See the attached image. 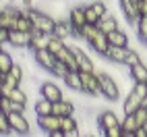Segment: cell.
<instances>
[{"label":"cell","mask_w":147,"mask_h":137,"mask_svg":"<svg viewBox=\"0 0 147 137\" xmlns=\"http://www.w3.org/2000/svg\"><path fill=\"white\" fill-rule=\"evenodd\" d=\"M145 98H147V85H133L131 92L126 94L124 100H122V112L124 114H135L141 108Z\"/></svg>","instance_id":"3957f363"},{"label":"cell","mask_w":147,"mask_h":137,"mask_svg":"<svg viewBox=\"0 0 147 137\" xmlns=\"http://www.w3.org/2000/svg\"><path fill=\"white\" fill-rule=\"evenodd\" d=\"M143 129H145V131H147V123H145V127H143Z\"/></svg>","instance_id":"7dc6e473"},{"label":"cell","mask_w":147,"mask_h":137,"mask_svg":"<svg viewBox=\"0 0 147 137\" xmlns=\"http://www.w3.org/2000/svg\"><path fill=\"white\" fill-rule=\"evenodd\" d=\"M64 48H66V44H64V42H60V40H56V37H52L50 44H48V52L54 54V56H58V54L64 50Z\"/></svg>","instance_id":"836d02e7"},{"label":"cell","mask_w":147,"mask_h":137,"mask_svg":"<svg viewBox=\"0 0 147 137\" xmlns=\"http://www.w3.org/2000/svg\"><path fill=\"white\" fill-rule=\"evenodd\" d=\"M56 21L52 15H48L44 11H40L37 6H33V13H31V23H33V33H44V35H52Z\"/></svg>","instance_id":"5b68a950"},{"label":"cell","mask_w":147,"mask_h":137,"mask_svg":"<svg viewBox=\"0 0 147 137\" xmlns=\"http://www.w3.org/2000/svg\"><path fill=\"white\" fill-rule=\"evenodd\" d=\"M97 29L104 33V35H108V33H112V31H116V29H120V25H118V19H116L114 15H106L100 23H97Z\"/></svg>","instance_id":"cb8c5ba5"},{"label":"cell","mask_w":147,"mask_h":137,"mask_svg":"<svg viewBox=\"0 0 147 137\" xmlns=\"http://www.w3.org/2000/svg\"><path fill=\"white\" fill-rule=\"evenodd\" d=\"M79 77H81V87L85 96H102L97 73H79Z\"/></svg>","instance_id":"7c38bea8"},{"label":"cell","mask_w":147,"mask_h":137,"mask_svg":"<svg viewBox=\"0 0 147 137\" xmlns=\"http://www.w3.org/2000/svg\"><path fill=\"white\" fill-rule=\"evenodd\" d=\"M35 114H37V119H40V116H50L52 114V102L40 98V100L35 102Z\"/></svg>","instance_id":"f1b7e54d"},{"label":"cell","mask_w":147,"mask_h":137,"mask_svg":"<svg viewBox=\"0 0 147 137\" xmlns=\"http://www.w3.org/2000/svg\"><path fill=\"white\" fill-rule=\"evenodd\" d=\"M120 129H122V133H137V123H135V116L133 114H124L122 116Z\"/></svg>","instance_id":"f546056e"},{"label":"cell","mask_w":147,"mask_h":137,"mask_svg":"<svg viewBox=\"0 0 147 137\" xmlns=\"http://www.w3.org/2000/svg\"><path fill=\"white\" fill-rule=\"evenodd\" d=\"M85 137H97V135H93V133H87V135H85Z\"/></svg>","instance_id":"f6af8a7d"},{"label":"cell","mask_w":147,"mask_h":137,"mask_svg":"<svg viewBox=\"0 0 147 137\" xmlns=\"http://www.w3.org/2000/svg\"><path fill=\"white\" fill-rule=\"evenodd\" d=\"M52 75L56 77V79H64V77L68 75V68H66L62 62H58V60H56V66L52 68Z\"/></svg>","instance_id":"8d00e7d4"},{"label":"cell","mask_w":147,"mask_h":137,"mask_svg":"<svg viewBox=\"0 0 147 137\" xmlns=\"http://www.w3.org/2000/svg\"><path fill=\"white\" fill-rule=\"evenodd\" d=\"M64 137H83L81 131H71V133H64Z\"/></svg>","instance_id":"60d3db41"},{"label":"cell","mask_w":147,"mask_h":137,"mask_svg":"<svg viewBox=\"0 0 147 137\" xmlns=\"http://www.w3.org/2000/svg\"><path fill=\"white\" fill-rule=\"evenodd\" d=\"M58 62H62L68 71H77V58H75V52H73V46H66L64 50L56 56Z\"/></svg>","instance_id":"603a6c76"},{"label":"cell","mask_w":147,"mask_h":137,"mask_svg":"<svg viewBox=\"0 0 147 137\" xmlns=\"http://www.w3.org/2000/svg\"><path fill=\"white\" fill-rule=\"evenodd\" d=\"M129 75L135 85H147V64L145 62H139L129 68Z\"/></svg>","instance_id":"7402d4cb"},{"label":"cell","mask_w":147,"mask_h":137,"mask_svg":"<svg viewBox=\"0 0 147 137\" xmlns=\"http://www.w3.org/2000/svg\"><path fill=\"white\" fill-rule=\"evenodd\" d=\"M60 131H62V133L79 131V123H77L75 116H66V119H60Z\"/></svg>","instance_id":"1f68e13d"},{"label":"cell","mask_w":147,"mask_h":137,"mask_svg":"<svg viewBox=\"0 0 147 137\" xmlns=\"http://www.w3.org/2000/svg\"><path fill=\"white\" fill-rule=\"evenodd\" d=\"M0 100H2V94H0Z\"/></svg>","instance_id":"681fc988"},{"label":"cell","mask_w":147,"mask_h":137,"mask_svg":"<svg viewBox=\"0 0 147 137\" xmlns=\"http://www.w3.org/2000/svg\"><path fill=\"white\" fill-rule=\"evenodd\" d=\"M13 131H11V125H8V116L2 112V110H0V135H11Z\"/></svg>","instance_id":"e575fe53"},{"label":"cell","mask_w":147,"mask_h":137,"mask_svg":"<svg viewBox=\"0 0 147 137\" xmlns=\"http://www.w3.org/2000/svg\"><path fill=\"white\" fill-rule=\"evenodd\" d=\"M33 40V33H21V31H8V46L17 48V50H23L29 48Z\"/></svg>","instance_id":"2e32d148"},{"label":"cell","mask_w":147,"mask_h":137,"mask_svg":"<svg viewBox=\"0 0 147 137\" xmlns=\"http://www.w3.org/2000/svg\"><path fill=\"white\" fill-rule=\"evenodd\" d=\"M73 52H75V58H77V71H79V73H97V71H95L93 58L87 54L85 50L73 46Z\"/></svg>","instance_id":"8fae6325"},{"label":"cell","mask_w":147,"mask_h":137,"mask_svg":"<svg viewBox=\"0 0 147 137\" xmlns=\"http://www.w3.org/2000/svg\"><path fill=\"white\" fill-rule=\"evenodd\" d=\"M2 98H8L13 104H17V106H27V92L25 90H13V92H8L6 96H2Z\"/></svg>","instance_id":"83f0119b"},{"label":"cell","mask_w":147,"mask_h":137,"mask_svg":"<svg viewBox=\"0 0 147 137\" xmlns=\"http://www.w3.org/2000/svg\"><path fill=\"white\" fill-rule=\"evenodd\" d=\"M102 137H122V129L120 127H114V129H108V131H100Z\"/></svg>","instance_id":"74e56055"},{"label":"cell","mask_w":147,"mask_h":137,"mask_svg":"<svg viewBox=\"0 0 147 137\" xmlns=\"http://www.w3.org/2000/svg\"><path fill=\"white\" fill-rule=\"evenodd\" d=\"M106 58L110 60L112 64H122V66H135V64H139L143 62V58L141 54L133 50V48H110L106 54Z\"/></svg>","instance_id":"7a4b0ae2"},{"label":"cell","mask_w":147,"mask_h":137,"mask_svg":"<svg viewBox=\"0 0 147 137\" xmlns=\"http://www.w3.org/2000/svg\"><path fill=\"white\" fill-rule=\"evenodd\" d=\"M48 137H64L62 131H54V133H48Z\"/></svg>","instance_id":"b9f144b4"},{"label":"cell","mask_w":147,"mask_h":137,"mask_svg":"<svg viewBox=\"0 0 147 137\" xmlns=\"http://www.w3.org/2000/svg\"><path fill=\"white\" fill-rule=\"evenodd\" d=\"M0 44H8V31H6V29H2V27H0Z\"/></svg>","instance_id":"f35d334b"},{"label":"cell","mask_w":147,"mask_h":137,"mask_svg":"<svg viewBox=\"0 0 147 137\" xmlns=\"http://www.w3.org/2000/svg\"><path fill=\"white\" fill-rule=\"evenodd\" d=\"M33 58H35V64L42 66L44 71L52 73V68L56 66V56L50 54L48 50H40V52H33Z\"/></svg>","instance_id":"d6986e66"},{"label":"cell","mask_w":147,"mask_h":137,"mask_svg":"<svg viewBox=\"0 0 147 137\" xmlns=\"http://www.w3.org/2000/svg\"><path fill=\"white\" fill-rule=\"evenodd\" d=\"M139 13L141 17H147V0H139Z\"/></svg>","instance_id":"ab89813d"},{"label":"cell","mask_w":147,"mask_h":137,"mask_svg":"<svg viewBox=\"0 0 147 137\" xmlns=\"http://www.w3.org/2000/svg\"><path fill=\"white\" fill-rule=\"evenodd\" d=\"M133 116H135L137 129H143V127H145V123H147V110H145V108H139V110H137Z\"/></svg>","instance_id":"d590c367"},{"label":"cell","mask_w":147,"mask_h":137,"mask_svg":"<svg viewBox=\"0 0 147 137\" xmlns=\"http://www.w3.org/2000/svg\"><path fill=\"white\" fill-rule=\"evenodd\" d=\"M135 33L143 44H147V17H139V21L135 25Z\"/></svg>","instance_id":"4dcf8cb0"},{"label":"cell","mask_w":147,"mask_h":137,"mask_svg":"<svg viewBox=\"0 0 147 137\" xmlns=\"http://www.w3.org/2000/svg\"><path fill=\"white\" fill-rule=\"evenodd\" d=\"M40 96L44 98V100L52 102V104L64 100L62 90H60V87H58L56 83H52V81H46V83H42V85H40Z\"/></svg>","instance_id":"5bb4252c"},{"label":"cell","mask_w":147,"mask_h":137,"mask_svg":"<svg viewBox=\"0 0 147 137\" xmlns=\"http://www.w3.org/2000/svg\"><path fill=\"white\" fill-rule=\"evenodd\" d=\"M120 11H122V17L129 21V25H137V21H139V0H122L120 2Z\"/></svg>","instance_id":"4fadbf2b"},{"label":"cell","mask_w":147,"mask_h":137,"mask_svg":"<svg viewBox=\"0 0 147 137\" xmlns=\"http://www.w3.org/2000/svg\"><path fill=\"white\" fill-rule=\"evenodd\" d=\"M108 15V6L104 2H89L85 4V19H87V25H95L102 21V19Z\"/></svg>","instance_id":"ba28073f"},{"label":"cell","mask_w":147,"mask_h":137,"mask_svg":"<svg viewBox=\"0 0 147 137\" xmlns=\"http://www.w3.org/2000/svg\"><path fill=\"white\" fill-rule=\"evenodd\" d=\"M137 137H147V131L145 129H137Z\"/></svg>","instance_id":"7bdbcfd3"},{"label":"cell","mask_w":147,"mask_h":137,"mask_svg":"<svg viewBox=\"0 0 147 137\" xmlns=\"http://www.w3.org/2000/svg\"><path fill=\"white\" fill-rule=\"evenodd\" d=\"M2 77H4V75H0V87H2Z\"/></svg>","instance_id":"bcb514c9"},{"label":"cell","mask_w":147,"mask_h":137,"mask_svg":"<svg viewBox=\"0 0 147 137\" xmlns=\"http://www.w3.org/2000/svg\"><path fill=\"white\" fill-rule=\"evenodd\" d=\"M52 35H44V33H33V40H31V46L29 50L31 52H40V50H48V44H50Z\"/></svg>","instance_id":"484cf974"},{"label":"cell","mask_w":147,"mask_h":137,"mask_svg":"<svg viewBox=\"0 0 147 137\" xmlns=\"http://www.w3.org/2000/svg\"><path fill=\"white\" fill-rule=\"evenodd\" d=\"M79 37H81L83 42H87V44L91 46V50H93V52H97L100 56H104V58H106L108 50H110V46H108L106 35H104V33H102L95 25H85V27L81 29Z\"/></svg>","instance_id":"6da1fadb"},{"label":"cell","mask_w":147,"mask_h":137,"mask_svg":"<svg viewBox=\"0 0 147 137\" xmlns=\"http://www.w3.org/2000/svg\"><path fill=\"white\" fill-rule=\"evenodd\" d=\"M106 40H108V46L110 48H129V35L122 29H116V31L108 33Z\"/></svg>","instance_id":"44dd1931"},{"label":"cell","mask_w":147,"mask_h":137,"mask_svg":"<svg viewBox=\"0 0 147 137\" xmlns=\"http://www.w3.org/2000/svg\"><path fill=\"white\" fill-rule=\"evenodd\" d=\"M0 52H2V44H0Z\"/></svg>","instance_id":"c3c4849f"},{"label":"cell","mask_w":147,"mask_h":137,"mask_svg":"<svg viewBox=\"0 0 147 137\" xmlns=\"http://www.w3.org/2000/svg\"><path fill=\"white\" fill-rule=\"evenodd\" d=\"M15 31H21V33H33V23H31V19H27V17H19V19H17V27H15Z\"/></svg>","instance_id":"d6a6232c"},{"label":"cell","mask_w":147,"mask_h":137,"mask_svg":"<svg viewBox=\"0 0 147 137\" xmlns=\"http://www.w3.org/2000/svg\"><path fill=\"white\" fill-rule=\"evenodd\" d=\"M97 79H100V94L106 98L108 102H118L120 100V87L116 83V79L106 73V71H97Z\"/></svg>","instance_id":"277c9868"},{"label":"cell","mask_w":147,"mask_h":137,"mask_svg":"<svg viewBox=\"0 0 147 137\" xmlns=\"http://www.w3.org/2000/svg\"><path fill=\"white\" fill-rule=\"evenodd\" d=\"M68 23L73 25V29H75V35L79 37V33H81V29L87 25V19H85V4H77V6H73L71 11H68Z\"/></svg>","instance_id":"30bf717a"},{"label":"cell","mask_w":147,"mask_h":137,"mask_svg":"<svg viewBox=\"0 0 147 137\" xmlns=\"http://www.w3.org/2000/svg\"><path fill=\"white\" fill-rule=\"evenodd\" d=\"M64 85L66 87H71L73 92H79L83 94V87H81V77H79V71H68V75L64 77Z\"/></svg>","instance_id":"4316f807"},{"label":"cell","mask_w":147,"mask_h":137,"mask_svg":"<svg viewBox=\"0 0 147 137\" xmlns=\"http://www.w3.org/2000/svg\"><path fill=\"white\" fill-rule=\"evenodd\" d=\"M8 125H11V131L17 135H31V123L27 121V116L23 112L8 114Z\"/></svg>","instance_id":"9c48e42d"},{"label":"cell","mask_w":147,"mask_h":137,"mask_svg":"<svg viewBox=\"0 0 147 137\" xmlns=\"http://www.w3.org/2000/svg\"><path fill=\"white\" fill-rule=\"evenodd\" d=\"M122 137H137V133H122Z\"/></svg>","instance_id":"ee69618b"},{"label":"cell","mask_w":147,"mask_h":137,"mask_svg":"<svg viewBox=\"0 0 147 137\" xmlns=\"http://www.w3.org/2000/svg\"><path fill=\"white\" fill-rule=\"evenodd\" d=\"M25 81V73H23V66L15 62V66L8 71L4 77H2V87H0V94L6 96L8 92H13V90H19V87L23 85Z\"/></svg>","instance_id":"8992f818"},{"label":"cell","mask_w":147,"mask_h":137,"mask_svg":"<svg viewBox=\"0 0 147 137\" xmlns=\"http://www.w3.org/2000/svg\"><path fill=\"white\" fill-rule=\"evenodd\" d=\"M6 46L8 44H4L2 46V52H0V75H6L15 66V58H13L11 52H6Z\"/></svg>","instance_id":"d4e9b609"},{"label":"cell","mask_w":147,"mask_h":137,"mask_svg":"<svg viewBox=\"0 0 147 137\" xmlns=\"http://www.w3.org/2000/svg\"><path fill=\"white\" fill-rule=\"evenodd\" d=\"M37 127L48 135V133H54V131H60V119L58 116H54V114H50V116H40L37 119Z\"/></svg>","instance_id":"ffe728a7"},{"label":"cell","mask_w":147,"mask_h":137,"mask_svg":"<svg viewBox=\"0 0 147 137\" xmlns=\"http://www.w3.org/2000/svg\"><path fill=\"white\" fill-rule=\"evenodd\" d=\"M75 35V29L73 25L68 23V19H60V21H56V27H54V31H52V37H56V40H60L66 44L68 37H73Z\"/></svg>","instance_id":"e0dca14e"},{"label":"cell","mask_w":147,"mask_h":137,"mask_svg":"<svg viewBox=\"0 0 147 137\" xmlns=\"http://www.w3.org/2000/svg\"><path fill=\"white\" fill-rule=\"evenodd\" d=\"M75 112H77V106L71 102V100H60V102H56V104H52V114L54 116H58V119H66V116H75Z\"/></svg>","instance_id":"ac0fdd59"},{"label":"cell","mask_w":147,"mask_h":137,"mask_svg":"<svg viewBox=\"0 0 147 137\" xmlns=\"http://www.w3.org/2000/svg\"><path fill=\"white\" fill-rule=\"evenodd\" d=\"M19 17H21L19 4H6L4 8H0V27L6 29V31H15Z\"/></svg>","instance_id":"52a82bcc"},{"label":"cell","mask_w":147,"mask_h":137,"mask_svg":"<svg viewBox=\"0 0 147 137\" xmlns=\"http://www.w3.org/2000/svg\"><path fill=\"white\" fill-rule=\"evenodd\" d=\"M114 127H120V119L116 116L114 110H102L97 114V129L100 131H108V129H114Z\"/></svg>","instance_id":"9a60e30c"}]
</instances>
